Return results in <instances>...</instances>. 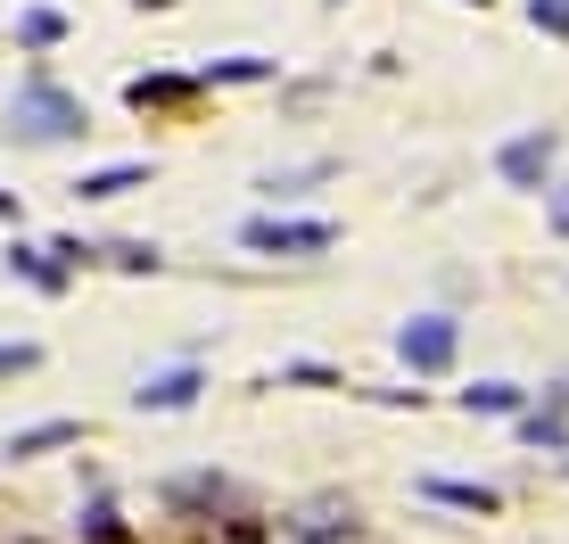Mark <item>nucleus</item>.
I'll return each mask as SVG.
<instances>
[{"label": "nucleus", "mask_w": 569, "mask_h": 544, "mask_svg": "<svg viewBox=\"0 0 569 544\" xmlns=\"http://www.w3.org/2000/svg\"><path fill=\"white\" fill-rule=\"evenodd\" d=\"M397 355L413 363V372H446V363H455V314H413L397 330Z\"/></svg>", "instance_id": "1"}, {"label": "nucleus", "mask_w": 569, "mask_h": 544, "mask_svg": "<svg viewBox=\"0 0 569 544\" xmlns=\"http://www.w3.org/2000/svg\"><path fill=\"white\" fill-rule=\"evenodd\" d=\"M553 158H561V132H520V141L496 149V173H503V182H520V190H545Z\"/></svg>", "instance_id": "2"}, {"label": "nucleus", "mask_w": 569, "mask_h": 544, "mask_svg": "<svg viewBox=\"0 0 569 544\" xmlns=\"http://www.w3.org/2000/svg\"><path fill=\"white\" fill-rule=\"evenodd\" d=\"M281 536H289V544H339V536H356V503H347V495H322V503H306L298 520H281Z\"/></svg>", "instance_id": "3"}, {"label": "nucleus", "mask_w": 569, "mask_h": 544, "mask_svg": "<svg viewBox=\"0 0 569 544\" xmlns=\"http://www.w3.org/2000/svg\"><path fill=\"white\" fill-rule=\"evenodd\" d=\"M339 240L330 223H248V248H272V256H322Z\"/></svg>", "instance_id": "4"}, {"label": "nucleus", "mask_w": 569, "mask_h": 544, "mask_svg": "<svg viewBox=\"0 0 569 544\" xmlns=\"http://www.w3.org/2000/svg\"><path fill=\"white\" fill-rule=\"evenodd\" d=\"M190 396H199V372H166V380H149L132 404H141V413H182Z\"/></svg>", "instance_id": "5"}, {"label": "nucleus", "mask_w": 569, "mask_h": 544, "mask_svg": "<svg viewBox=\"0 0 569 544\" xmlns=\"http://www.w3.org/2000/svg\"><path fill=\"white\" fill-rule=\"evenodd\" d=\"M520 437L537 445V454H569V404H545V413H528Z\"/></svg>", "instance_id": "6"}, {"label": "nucleus", "mask_w": 569, "mask_h": 544, "mask_svg": "<svg viewBox=\"0 0 569 544\" xmlns=\"http://www.w3.org/2000/svg\"><path fill=\"white\" fill-rule=\"evenodd\" d=\"M429 503H455V512H496V487H462V478H429V487H421Z\"/></svg>", "instance_id": "7"}, {"label": "nucleus", "mask_w": 569, "mask_h": 544, "mask_svg": "<svg viewBox=\"0 0 569 544\" xmlns=\"http://www.w3.org/2000/svg\"><path fill=\"white\" fill-rule=\"evenodd\" d=\"M462 413H520V387L512 380H479V387H462Z\"/></svg>", "instance_id": "8"}, {"label": "nucleus", "mask_w": 569, "mask_h": 544, "mask_svg": "<svg viewBox=\"0 0 569 544\" xmlns=\"http://www.w3.org/2000/svg\"><path fill=\"white\" fill-rule=\"evenodd\" d=\"M67 437H74V421H50V430H26L9 454H50V445H67Z\"/></svg>", "instance_id": "9"}, {"label": "nucleus", "mask_w": 569, "mask_h": 544, "mask_svg": "<svg viewBox=\"0 0 569 544\" xmlns=\"http://www.w3.org/2000/svg\"><path fill=\"white\" fill-rule=\"evenodd\" d=\"M132 182H141V165H116V173H91V199H116V190H132Z\"/></svg>", "instance_id": "10"}, {"label": "nucleus", "mask_w": 569, "mask_h": 544, "mask_svg": "<svg viewBox=\"0 0 569 544\" xmlns=\"http://www.w3.org/2000/svg\"><path fill=\"white\" fill-rule=\"evenodd\" d=\"M528 17H537L545 33H561V42H569V0H528Z\"/></svg>", "instance_id": "11"}, {"label": "nucleus", "mask_w": 569, "mask_h": 544, "mask_svg": "<svg viewBox=\"0 0 569 544\" xmlns=\"http://www.w3.org/2000/svg\"><path fill=\"white\" fill-rule=\"evenodd\" d=\"M33 363V346H0V372H26Z\"/></svg>", "instance_id": "12"}, {"label": "nucleus", "mask_w": 569, "mask_h": 544, "mask_svg": "<svg viewBox=\"0 0 569 544\" xmlns=\"http://www.w3.org/2000/svg\"><path fill=\"white\" fill-rule=\"evenodd\" d=\"M553 231H569V199H561V206H553Z\"/></svg>", "instance_id": "13"}, {"label": "nucleus", "mask_w": 569, "mask_h": 544, "mask_svg": "<svg viewBox=\"0 0 569 544\" xmlns=\"http://www.w3.org/2000/svg\"><path fill=\"white\" fill-rule=\"evenodd\" d=\"M553 404H569V387H553Z\"/></svg>", "instance_id": "14"}]
</instances>
